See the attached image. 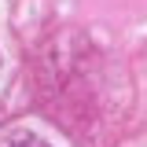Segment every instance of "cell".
Segmentation results:
<instances>
[{"label": "cell", "mask_w": 147, "mask_h": 147, "mask_svg": "<svg viewBox=\"0 0 147 147\" xmlns=\"http://www.w3.org/2000/svg\"><path fill=\"white\" fill-rule=\"evenodd\" d=\"M0 147H52V144H44L40 136H30V132H7V136H0Z\"/></svg>", "instance_id": "cell-1"}]
</instances>
